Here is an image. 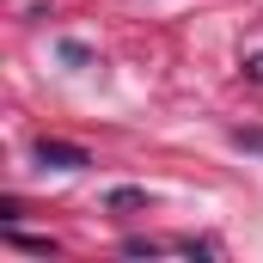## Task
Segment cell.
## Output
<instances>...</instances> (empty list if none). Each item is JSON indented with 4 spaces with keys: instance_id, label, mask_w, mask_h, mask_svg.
Listing matches in <instances>:
<instances>
[{
    "instance_id": "1",
    "label": "cell",
    "mask_w": 263,
    "mask_h": 263,
    "mask_svg": "<svg viewBox=\"0 0 263 263\" xmlns=\"http://www.w3.org/2000/svg\"><path fill=\"white\" fill-rule=\"evenodd\" d=\"M37 159H43V165H62V172H86V165H92L86 147H67V141H49V135L37 141Z\"/></svg>"
}]
</instances>
